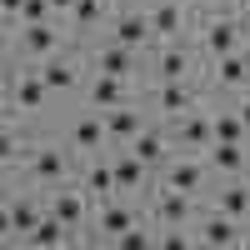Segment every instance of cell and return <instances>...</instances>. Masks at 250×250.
Masks as SVG:
<instances>
[{"instance_id": "cell-8", "label": "cell", "mask_w": 250, "mask_h": 250, "mask_svg": "<svg viewBox=\"0 0 250 250\" xmlns=\"http://www.w3.org/2000/svg\"><path fill=\"white\" fill-rule=\"evenodd\" d=\"M105 135H110V130H105L100 120H75V130H70V145H75V150H95V145L105 140Z\"/></svg>"}, {"instance_id": "cell-4", "label": "cell", "mask_w": 250, "mask_h": 250, "mask_svg": "<svg viewBox=\"0 0 250 250\" xmlns=\"http://www.w3.org/2000/svg\"><path fill=\"white\" fill-rule=\"evenodd\" d=\"M200 235H205V245H235V240H240V235H235V215H225V210H220L215 220H205V225H200Z\"/></svg>"}, {"instance_id": "cell-16", "label": "cell", "mask_w": 250, "mask_h": 250, "mask_svg": "<svg viewBox=\"0 0 250 250\" xmlns=\"http://www.w3.org/2000/svg\"><path fill=\"white\" fill-rule=\"evenodd\" d=\"M150 25H155V35H175V30H180V5H175V0L155 5V10H150Z\"/></svg>"}, {"instance_id": "cell-20", "label": "cell", "mask_w": 250, "mask_h": 250, "mask_svg": "<svg viewBox=\"0 0 250 250\" xmlns=\"http://www.w3.org/2000/svg\"><path fill=\"white\" fill-rule=\"evenodd\" d=\"M220 210H225V215H235V220L250 215V190H235V185H230V190L220 195Z\"/></svg>"}, {"instance_id": "cell-35", "label": "cell", "mask_w": 250, "mask_h": 250, "mask_svg": "<svg viewBox=\"0 0 250 250\" xmlns=\"http://www.w3.org/2000/svg\"><path fill=\"white\" fill-rule=\"evenodd\" d=\"M245 40H250V25H245Z\"/></svg>"}, {"instance_id": "cell-27", "label": "cell", "mask_w": 250, "mask_h": 250, "mask_svg": "<svg viewBox=\"0 0 250 250\" xmlns=\"http://www.w3.org/2000/svg\"><path fill=\"white\" fill-rule=\"evenodd\" d=\"M160 75H165V80H180V75H185V55H180V50L160 55Z\"/></svg>"}, {"instance_id": "cell-28", "label": "cell", "mask_w": 250, "mask_h": 250, "mask_svg": "<svg viewBox=\"0 0 250 250\" xmlns=\"http://www.w3.org/2000/svg\"><path fill=\"white\" fill-rule=\"evenodd\" d=\"M160 105H165V110H185V105H190V95H185L180 85H165V90H160Z\"/></svg>"}, {"instance_id": "cell-3", "label": "cell", "mask_w": 250, "mask_h": 250, "mask_svg": "<svg viewBox=\"0 0 250 250\" xmlns=\"http://www.w3.org/2000/svg\"><path fill=\"white\" fill-rule=\"evenodd\" d=\"M150 30H155V25H150V15H125L120 25H115V40H120V45H130V50H135L140 40H150Z\"/></svg>"}, {"instance_id": "cell-25", "label": "cell", "mask_w": 250, "mask_h": 250, "mask_svg": "<svg viewBox=\"0 0 250 250\" xmlns=\"http://www.w3.org/2000/svg\"><path fill=\"white\" fill-rule=\"evenodd\" d=\"M85 185H90L95 195H110L115 190V170H110V165H95V170L85 175Z\"/></svg>"}, {"instance_id": "cell-10", "label": "cell", "mask_w": 250, "mask_h": 250, "mask_svg": "<svg viewBox=\"0 0 250 250\" xmlns=\"http://www.w3.org/2000/svg\"><path fill=\"white\" fill-rule=\"evenodd\" d=\"M35 225H40V215H35V205L30 200H10V210H5V230H35Z\"/></svg>"}, {"instance_id": "cell-22", "label": "cell", "mask_w": 250, "mask_h": 250, "mask_svg": "<svg viewBox=\"0 0 250 250\" xmlns=\"http://www.w3.org/2000/svg\"><path fill=\"white\" fill-rule=\"evenodd\" d=\"M160 150H165L160 135H135V145H130V155H140L145 165H155V160H160Z\"/></svg>"}, {"instance_id": "cell-7", "label": "cell", "mask_w": 250, "mask_h": 250, "mask_svg": "<svg viewBox=\"0 0 250 250\" xmlns=\"http://www.w3.org/2000/svg\"><path fill=\"white\" fill-rule=\"evenodd\" d=\"M180 135H185V145H195V150H210V145H215V120H200V115H190Z\"/></svg>"}, {"instance_id": "cell-6", "label": "cell", "mask_w": 250, "mask_h": 250, "mask_svg": "<svg viewBox=\"0 0 250 250\" xmlns=\"http://www.w3.org/2000/svg\"><path fill=\"white\" fill-rule=\"evenodd\" d=\"M110 170H115V185H120V190H135V185L145 180V160H140V155H125V160H110Z\"/></svg>"}, {"instance_id": "cell-17", "label": "cell", "mask_w": 250, "mask_h": 250, "mask_svg": "<svg viewBox=\"0 0 250 250\" xmlns=\"http://www.w3.org/2000/svg\"><path fill=\"white\" fill-rule=\"evenodd\" d=\"M100 70H105V75H125V70H130V45H120V40H115V45L100 55Z\"/></svg>"}, {"instance_id": "cell-23", "label": "cell", "mask_w": 250, "mask_h": 250, "mask_svg": "<svg viewBox=\"0 0 250 250\" xmlns=\"http://www.w3.org/2000/svg\"><path fill=\"white\" fill-rule=\"evenodd\" d=\"M245 130H250V125H245L240 115H220V120H215V140H235V145H240Z\"/></svg>"}, {"instance_id": "cell-31", "label": "cell", "mask_w": 250, "mask_h": 250, "mask_svg": "<svg viewBox=\"0 0 250 250\" xmlns=\"http://www.w3.org/2000/svg\"><path fill=\"white\" fill-rule=\"evenodd\" d=\"M5 10H10V15H20V10H25V0H5Z\"/></svg>"}, {"instance_id": "cell-33", "label": "cell", "mask_w": 250, "mask_h": 250, "mask_svg": "<svg viewBox=\"0 0 250 250\" xmlns=\"http://www.w3.org/2000/svg\"><path fill=\"white\" fill-rule=\"evenodd\" d=\"M240 120H245V125H250V100H245V105H240Z\"/></svg>"}, {"instance_id": "cell-2", "label": "cell", "mask_w": 250, "mask_h": 250, "mask_svg": "<svg viewBox=\"0 0 250 250\" xmlns=\"http://www.w3.org/2000/svg\"><path fill=\"white\" fill-rule=\"evenodd\" d=\"M65 170H70L65 150H40V155L30 160V175H35V180H60Z\"/></svg>"}, {"instance_id": "cell-14", "label": "cell", "mask_w": 250, "mask_h": 250, "mask_svg": "<svg viewBox=\"0 0 250 250\" xmlns=\"http://www.w3.org/2000/svg\"><path fill=\"white\" fill-rule=\"evenodd\" d=\"M55 45H60V35H55L50 25H25V50H30V55H50Z\"/></svg>"}, {"instance_id": "cell-13", "label": "cell", "mask_w": 250, "mask_h": 250, "mask_svg": "<svg viewBox=\"0 0 250 250\" xmlns=\"http://www.w3.org/2000/svg\"><path fill=\"white\" fill-rule=\"evenodd\" d=\"M210 165H215V170H240L245 155H240L235 140H215V145H210Z\"/></svg>"}, {"instance_id": "cell-32", "label": "cell", "mask_w": 250, "mask_h": 250, "mask_svg": "<svg viewBox=\"0 0 250 250\" xmlns=\"http://www.w3.org/2000/svg\"><path fill=\"white\" fill-rule=\"evenodd\" d=\"M50 5H55V10H75V0H50Z\"/></svg>"}, {"instance_id": "cell-18", "label": "cell", "mask_w": 250, "mask_h": 250, "mask_svg": "<svg viewBox=\"0 0 250 250\" xmlns=\"http://www.w3.org/2000/svg\"><path fill=\"white\" fill-rule=\"evenodd\" d=\"M215 75H220V85H240V80L250 75V65L230 50V55H220V70H215Z\"/></svg>"}, {"instance_id": "cell-26", "label": "cell", "mask_w": 250, "mask_h": 250, "mask_svg": "<svg viewBox=\"0 0 250 250\" xmlns=\"http://www.w3.org/2000/svg\"><path fill=\"white\" fill-rule=\"evenodd\" d=\"M55 5L50 0H25V10H20V20H25V25H45V15H50Z\"/></svg>"}, {"instance_id": "cell-34", "label": "cell", "mask_w": 250, "mask_h": 250, "mask_svg": "<svg viewBox=\"0 0 250 250\" xmlns=\"http://www.w3.org/2000/svg\"><path fill=\"white\" fill-rule=\"evenodd\" d=\"M175 5H190V0H175Z\"/></svg>"}, {"instance_id": "cell-24", "label": "cell", "mask_w": 250, "mask_h": 250, "mask_svg": "<svg viewBox=\"0 0 250 250\" xmlns=\"http://www.w3.org/2000/svg\"><path fill=\"white\" fill-rule=\"evenodd\" d=\"M50 215H60V220H65L70 230H75V225H80V200H75V195H55V205H50Z\"/></svg>"}, {"instance_id": "cell-12", "label": "cell", "mask_w": 250, "mask_h": 250, "mask_svg": "<svg viewBox=\"0 0 250 250\" xmlns=\"http://www.w3.org/2000/svg\"><path fill=\"white\" fill-rule=\"evenodd\" d=\"M115 100H120V75H105V70H100V80L90 85V105L105 110V105H115Z\"/></svg>"}, {"instance_id": "cell-19", "label": "cell", "mask_w": 250, "mask_h": 250, "mask_svg": "<svg viewBox=\"0 0 250 250\" xmlns=\"http://www.w3.org/2000/svg\"><path fill=\"white\" fill-rule=\"evenodd\" d=\"M40 75L50 80V90H70V85H75V70L65 65V60H50V65L40 70Z\"/></svg>"}, {"instance_id": "cell-1", "label": "cell", "mask_w": 250, "mask_h": 250, "mask_svg": "<svg viewBox=\"0 0 250 250\" xmlns=\"http://www.w3.org/2000/svg\"><path fill=\"white\" fill-rule=\"evenodd\" d=\"M45 95H50V80H45V75H25V80L15 85V105H20V110H40V105H45Z\"/></svg>"}, {"instance_id": "cell-29", "label": "cell", "mask_w": 250, "mask_h": 250, "mask_svg": "<svg viewBox=\"0 0 250 250\" xmlns=\"http://www.w3.org/2000/svg\"><path fill=\"white\" fill-rule=\"evenodd\" d=\"M115 245H120V250H145V245H150V235H145V230H120Z\"/></svg>"}, {"instance_id": "cell-9", "label": "cell", "mask_w": 250, "mask_h": 250, "mask_svg": "<svg viewBox=\"0 0 250 250\" xmlns=\"http://www.w3.org/2000/svg\"><path fill=\"white\" fill-rule=\"evenodd\" d=\"M185 215H190V195H185V190H175V185H170V190L160 195V220H170V225H180Z\"/></svg>"}, {"instance_id": "cell-5", "label": "cell", "mask_w": 250, "mask_h": 250, "mask_svg": "<svg viewBox=\"0 0 250 250\" xmlns=\"http://www.w3.org/2000/svg\"><path fill=\"white\" fill-rule=\"evenodd\" d=\"M235 40H240V30L230 25V20H215V25L205 30V45H210V55H230Z\"/></svg>"}, {"instance_id": "cell-15", "label": "cell", "mask_w": 250, "mask_h": 250, "mask_svg": "<svg viewBox=\"0 0 250 250\" xmlns=\"http://www.w3.org/2000/svg\"><path fill=\"white\" fill-rule=\"evenodd\" d=\"M170 185H175V190H185V195H195V190H200V165H195V160L170 165Z\"/></svg>"}, {"instance_id": "cell-11", "label": "cell", "mask_w": 250, "mask_h": 250, "mask_svg": "<svg viewBox=\"0 0 250 250\" xmlns=\"http://www.w3.org/2000/svg\"><path fill=\"white\" fill-rule=\"evenodd\" d=\"M105 130H110V140H135L140 135V115L135 110H115V115H105Z\"/></svg>"}, {"instance_id": "cell-30", "label": "cell", "mask_w": 250, "mask_h": 250, "mask_svg": "<svg viewBox=\"0 0 250 250\" xmlns=\"http://www.w3.org/2000/svg\"><path fill=\"white\" fill-rule=\"evenodd\" d=\"M95 10H100V0H75V25H90V20H95Z\"/></svg>"}, {"instance_id": "cell-21", "label": "cell", "mask_w": 250, "mask_h": 250, "mask_svg": "<svg viewBox=\"0 0 250 250\" xmlns=\"http://www.w3.org/2000/svg\"><path fill=\"white\" fill-rule=\"evenodd\" d=\"M100 225H105V230H110V240H115L120 230H130V210H125V205H105V215H100Z\"/></svg>"}]
</instances>
